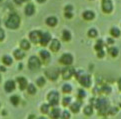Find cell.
<instances>
[{"label": "cell", "instance_id": "1", "mask_svg": "<svg viewBox=\"0 0 121 119\" xmlns=\"http://www.w3.org/2000/svg\"><path fill=\"white\" fill-rule=\"evenodd\" d=\"M19 24H20V18H19V16L17 15V14H15V13L10 14L9 16H8L7 20L5 21L6 27L10 28V29H16V28H18Z\"/></svg>", "mask_w": 121, "mask_h": 119}, {"label": "cell", "instance_id": "2", "mask_svg": "<svg viewBox=\"0 0 121 119\" xmlns=\"http://www.w3.org/2000/svg\"><path fill=\"white\" fill-rule=\"evenodd\" d=\"M40 65L41 63L39 61V59H38L36 56H31L28 61V66H29V69L31 70H37L40 68Z\"/></svg>", "mask_w": 121, "mask_h": 119}, {"label": "cell", "instance_id": "3", "mask_svg": "<svg viewBox=\"0 0 121 119\" xmlns=\"http://www.w3.org/2000/svg\"><path fill=\"white\" fill-rule=\"evenodd\" d=\"M47 98H48L50 104L56 105L58 103V100H59V94L56 91H51L48 94V96H47Z\"/></svg>", "mask_w": 121, "mask_h": 119}, {"label": "cell", "instance_id": "4", "mask_svg": "<svg viewBox=\"0 0 121 119\" xmlns=\"http://www.w3.org/2000/svg\"><path fill=\"white\" fill-rule=\"evenodd\" d=\"M45 74L48 78H50L51 80H55L57 79V76L59 74V71L57 68H51V69L45 71Z\"/></svg>", "mask_w": 121, "mask_h": 119}, {"label": "cell", "instance_id": "5", "mask_svg": "<svg viewBox=\"0 0 121 119\" xmlns=\"http://www.w3.org/2000/svg\"><path fill=\"white\" fill-rule=\"evenodd\" d=\"M60 62H61L62 64H65V65H70L71 63L73 62V57H72V55L68 54V53L63 54L62 56L60 57Z\"/></svg>", "mask_w": 121, "mask_h": 119}, {"label": "cell", "instance_id": "6", "mask_svg": "<svg viewBox=\"0 0 121 119\" xmlns=\"http://www.w3.org/2000/svg\"><path fill=\"white\" fill-rule=\"evenodd\" d=\"M41 35H42V33L40 31H32V32H30L29 37H30V40H31L33 43H37L38 41H40Z\"/></svg>", "mask_w": 121, "mask_h": 119}, {"label": "cell", "instance_id": "7", "mask_svg": "<svg viewBox=\"0 0 121 119\" xmlns=\"http://www.w3.org/2000/svg\"><path fill=\"white\" fill-rule=\"evenodd\" d=\"M73 74H74V69L72 67H66L62 70V77L64 79H69L71 78Z\"/></svg>", "mask_w": 121, "mask_h": 119}, {"label": "cell", "instance_id": "8", "mask_svg": "<svg viewBox=\"0 0 121 119\" xmlns=\"http://www.w3.org/2000/svg\"><path fill=\"white\" fill-rule=\"evenodd\" d=\"M50 39H51V36H50L49 33H43L41 35V39H40L41 45H43V46L47 45L48 44V42L50 41Z\"/></svg>", "mask_w": 121, "mask_h": 119}, {"label": "cell", "instance_id": "9", "mask_svg": "<svg viewBox=\"0 0 121 119\" xmlns=\"http://www.w3.org/2000/svg\"><path fill=\"white\" fill-rule=\"evenodd\" d=\"M14 88H15V83L12 80H8V81H6L5 85H4V89H5L6 92H11L12 90H14Z\"/></svg>", "mask_w": 121, "mask_h": 119}, {"label": "cell", "instance_id": "10", "mask_svg": "<svg viewBox=\"0 0 121 119\" xmlns=\"http://www.w3.org/2000/svg\"><path fill=\"white\" fill-rule=\"evenodd\" d=\"M34 11H35V7H34L33 4L29 3L26 5V7H25V14H26L27 16H30V15H33Z\"/></svg>", "mask_w": 121, "mask_h": 119}, {"label": "cell", "instance_id": "11", "mask_svg": "<svg viewBox=\"0 0 121 119\" xmlns=\"http://www.w3.org/2000/svg\"><path fill=\"white\" fill-rule=\"evenodd\" d=\"M79 81L83 86L88 87L90 85V78L87 75H84V76H82V77H79Z\"/></svg>", "mask_w": 121, "mask_h": 119}, {"label": "cell", "instance_id": "12", "mask_svg": "<svg viewBox=\"0 0 121 119\" xmlns=\"http://www.w3.org/2000/svg\"><path fill=\"white\" fill-rule=\"evenodd\" d=\"M50 48L52 51H54V52H56V51H58L59 48H60V42L57 40V39H54L52 40V42H51V46Z\"/></svg>", "mask_w": 121, "mask_h": 119}, {"label": "cell", "instance_id": "13", "mask_svg": "<svg viewBox=\"0 0 121 119\" xmlns=\"http://www.w3.org/2000/svg\"><path fill=\"white\" fill-rule=\"evenodd\" d=\"M17 81H18L19 82V86H20V89H22V90H23V89H25V88H26L27 86H28V83H27V80L26 79H25L24 77H19L18 79H17Z\"/></svg>", "mask_w": 121, "mask_h": 119}, {"label": "cell", "instance_id": "14", "mask_svg": "<svg viewBox=\"0 0 121 119\" xmlns=\"http://www.w3.org/2000/svg\"><path fill=\"white\" fill-rule=\"evenodd\" d=\"M46 23L49 25V26H55L57 24V18L54 16H51V17H48L46 19Z\"/></svg>", "mask_w": 121, "mask_h": 119}, {"label": "cell", "instance_id": "15", "mask_svg": "<svg viewBox=\"0 0 121 119\" xmlns=\"http://www.w3.org/2000/svg\"><path fill=\"white\" fill-rule=\"evenodd\" d=\"M40 56L44 61H48L50 59V54H49L48 51H46V50H41L40 51Z\"/></svg>", "mask_w": 121, "mask_h": 119}, {"label": "cell", "instance_id": "16", "mask_svg": "<svg viewBox=\"0 0 121 119\" xmlns=\"http://www.w3.org/2000/svg\"><path fill=\"white\" fill-rule=\"evenodd\" d=\"M50 116L53 119H57L58 117H60V110L58 108H53V110L50 113Z\"/></svg>", "mask_w": 121, "mask_h": 119}, {"label": "cell", "instance_id": "17", "mask_svg": "<svg viewBox=\"0 0 121 119\" xmlns=\"http://www.w3.org/2000/svg\"><path fill=\"white\" fill-rule=\"evenodd\" d=\"M20 47L24 49V50H27L30 48V43H29V41L26 40V39H23V40H21L20 42Z\"/></svg>", "mask_w": 121, "mask_h": 119}, {"label": "cell", "instance_id": "18", "mask_svg": "<svg viewBox=\"0 0 121 119\" xmlns=\"http://www.w3.org/2000/svg\"><path fill=\"white\" fill-rule=\"evenodd\" d=\"M13 54H14V57L16 58V59H18V60H20V59H22L23 57H24V52H22L21 50H19V49H17V50H15L14 52H13Z\"/></svg>", "mask_w": 121, "mask_h": 119}, {"label": "cell", "instance_id": "19", "mask_svg": "<svg viewBox=\"0 0 121 119\" xmlns=\"http://www.w3.org/2000/svg\"><path fill=\"white\" fill-rule=\"evenodd\" d=\"M83 17H84V19H86V20H91L94 17V13L92 11H85L83 13Z\"/></svg>", "mask_w": 121, "mask_h": 119}, {"label": "cell", "instance_id": "20", "mask_svg": "<svg viewBox=\"0 0 121 119\" xmlns=\"http://www.w3.org/2000/svg\"><path fill=\"white\" fill-rule=\"evenodd\" d=\"M62 37H63V39L65 41H68V40L71 39V34L68 30H64L62 32Z\"/></svg>", "mask_w": 121, "mask_h": 119}, {"label": "cell", "instance_id": "21", "mask_svg": "<svg viewBox=\"0 0 121 119\" xmlns=\"http://www.w3.org/2000/svg\"><path fill=\"white\" fill-rule=\"evenodd\" d=\"M2 61H3L4 64H6V65H10V64H12V59H11V57L8 56V55H5V56H3Z\"/></svg>", "mask_w": 121, "mask_h": 119}, {"label": "cell", "instance_id": "22", "mask_svg": "<svg viewBox=\"0 0 121 119\" xmlns=\"http://www.w3.org/2000/svg\"><path fill=\"white\" fill-rule=\"evenodd\" d=\"M79 107H80V103H78V102H75V103H73L72 105H71V110L74 113H76V112H78L79 111Z\"/></svg>", "mask_w": 121, "mask_h": 119}, {"label": "cell", "instance_id": "23", "mask_svg": "<svg viewBox=\"0 0 121 119\" xmlns=\"http://www.w3.org/2000/svg\"><path fill=\"white\" fill-rule=\"evenodd\" d=\"M27 90H28V93H29V94H35L36 88H35V86H34L33 84H28Z\"/></svg>", "mask_w": 121, "mask_h": 119}, {"label": "cell", "instance_id": "24", "mask_svg": "<svg viewBox=\"0 0 121 119\" xmlns=\"http://www.w3.org/2000/svg\"><path fill=\"white\" fill-rule=\"evenodd\" d=\"M111 8H112V6H111V3L109 1H106L104 3V5H103V9H104V11H106V12L110 11Z\"/></svg>", "mask_w": 121, "mask_h": 119}, {"label": "cell", "instance_id": "25", "mask_svg": "<svg viewBox=\"0 0 121 119\" xmlns=\"http://www.w3.org/2000/svg\"><path fill=\"white\" fill-rule=\"evenodd\" d=\"M49 108H50L49 104H43V105L41 106V112L44 113V114H46L47 112L49 111Z\"/></svg>", "mask_w": 121, "mask_h": 119}, {"label": "cell", "instance_id": "26", "mask_svg": "<svg viewBox=\"0 0 121 119\" xmlns=\"http://www.w3.org/2000/svg\"><path fill=\"white\" fill-rule=\"evenodd\" d=\"M71 86L69 84H64L63 86H62V90L63 92H65V93H69V92H71Z\"/></svg>", "mask_w": 121, "mask_h": 119}, {"label": "cell", "instance_id": "27", "mask_svg": "<svg viewBox=\"0 0 121 119\" xmlns=\"http://www.w3.org/2000/svg\"><path fill=\"white\" fill-rule=\"evenodd\" d=\"M10 100H11V103H12V104H14V105H17V104L19 103V97L17 96V95L12 96L11 98H10Z\"/></svg>", "mask_w": 121, "mask_h": 119}, {"label": "cell", "instance_id": "28", "mask_svg": "<svg viewBox=\"0 0 121 119\" xmlns=\"http://www.w3.org/2000/svg\"><path fill=\"white\" fill-rule=\"evenodd\" d=\"M36 82H37V84L39 85V86H43V85L45 84V79L43 78V77H39V78L37 79Z\"/></svg>", "mask_w": 121, "mask_h": 119}, {"label": "cell", "instance_id": "29", "mask_svg": "<svg viewBox=\"0 0 121 119\" xmlns=\"http://www.w3.org/2000/svg\"><path fill=\"white\" fill-rule=\"evenodd\" d=\"M84 113L86 114V115H90V114L92 113V108L90 107V106H87V107H85V109H84Z\"/></svg>", "mask_w": 121, "mask_h": 119}, {"label": "cell", "instance_id": "30", "mask_svg": "<svg viewBox=\"0 0 121 119\" xmlns=\"http://www.w3.org/2000/svg\"><path fill=\"white\" fill-rule=\"evenodd\" d=\"M88 35L90 36V37H95L97 35V31L95 30V29H91L89 32H88Z\"/></svg>", "mask_w": 121, "mask_h": 119}, {"label": "cell", "instance_id": "31", "mask_svg": "<svg viewBox=\"0 0 121 119\" xmlns=\"http://www.w3.org/2000/svg\"><path fill=\"white\" fill-rule=\"evenodd\" d=\"M70 102H71V98H70V97H65L64 100H63V105H68Z\"/></svg>", "mask_w": 121, "mask_h": 119}, {"label": "cell", "instance_id": "32", "mask_svg": "<svg viewBox=\"0 0 121 119\" xmlns=\"http://www.w3.org/2000/svg\"><path fill=\"white\" fill-rule=\"evenodd\" d=\"M4 37H5V33H4L3 29L0 28V41H2L4 39Z\"/></svg>", "mask_w": 121, "mask_h": 119}, {"label": "cell", "instance_id": "33", "mask_svg": "<svg viewBox=\"0 0 121 119\" xmlns=\"http://www.w3.org/2000/svg\"><path fill=\"white\" fill-rule=\"evenodd\" d=\"M62 117H63V119H69L70 115H69V113H68L67 111H64V112L62 113Z\"/></svg>", "mask_w": 121, "mask_h": 119}, {"label": "cell", "instance_id": "34", "mask_svg": "<svg viewBox=\"0 0 121 119\" xmlns=\"http://www.w3.org/2000/svg\"><path fill=\"white\" fill-rule=\"evenodd\" d=\"M112 34H113V35L114 36H118L119 35V31L117 30V29H112Z\"/></svg>", "mask_w": 121, "mask_h": 119}, {"label": "cell", "instance_id": "35", "mask_svg": "<svg viewBox=\"0 0 121 119\" xmlns=\"http://www.w3.org/2000/svg\"><path fill=\"white\" fill-rule=\"evenodd\" d=\"M72 9H73V7H72L71 5H67V6L65 7V11H66V12H71Z\"/></svg>", "mask_w": 121, "mask_h": 119}, {"label": "cell", "instance_id": "36", "mask_svg": "<svg viewBox=\"0 0 121 119\" xmlns=\"http://www.w3.org/2000/svg\"><path fill=\"white\" fill-rule=\"evenodd\" d=\"M78 95H79L80 97H84V96H85V93H84L83 90H81V89H80V90L78 91Z\"/></svg>", "mask_w": 121, "mask_h": 119}, {"label": "cell", "instance_id": "37", "mask_svg": "<svg viewBox=\"0 0 121 119\" xmlns=\"http://www.w3.org/2000/svg\"><path fill=\"white\" fill-rule=\"evenodd\" d=\"M65 16L67 17V18H71V17H72V13H71V12H65Z\"/></svg>", "mask_w": 121, "mask_h": 119}, {"label": "cell", "instance_id": "38", "mask_svg": "<svg viewBox=\"0 0 121 119\" xmlns=\"http://www.w3.org/2000/svg\"><path fill=\"white\" fill-rule=\"evenodd\" d=\"M14 1L16 2V4H21L22 2H24V1H28V0H14Z\"/></svg>", "mask_w": 121, "mask_h": 119}, {"label": "cell", "instance_id": "39", "mask_svg": "<svg viewBox=\"0 0 121 119\" xmlns=\"http://www.w3.org/2000/svg\"><path fill=\"white\" fill-rule=\"evenodd\" d=\"M110 51H111V53L113 54V55H116V54H117V50H116V49H111Z\"/></svg>", "mask_w": 121, "mask_h": 119}, {"label": "cell", "instance_id": "40", "mask_svg": "<svg viewBox=\"0 0 121 119\" xmlns=\"http://www.w3.org/2000/svg\"><path fill=\"white\" fill-rule=\"evenodd\" d=\"M0 70H1V71H5V68H4L3 66H1V67H0Z\"/></svg>", "mask_w": 121, "mask_h": 119}, {"label": "cell", "instance_id": "41", "mask_svg": "<svg viewBox=\"0 0 121 119\" xmlns=\"http://www.w3.org/2000/svg\"><path fill=\"white\" fill-rule=\"evenodd\" d=\"M28 119H34V115H30V116L28 117Z\"/></svg>", "mask_w": 121, "mask_h": 119}, {"label": "cell", "instance_id": "42", "mask_svg": "<svg viewBox=\"0 0 121 119\" xmlns=\"http://www.w3.org/2000/svg\"><path fill=\"white\" fill-rule=\"evenodd\" d=\"M38 2H44V0H37Z\"/></svg>", "mask_w": 121, "mask_h": 119}, {"label": "cell", "instance_id": "43", "mask_svg": "<svg viewBox=\"0 0 121 119\" xmlns=\"http://www.w3.org/2000/svg\"><path fill=\"white\" fill-rule=\"evenodd\" d=\"M38 119H45L44 117H40V118H38Z\"/></svg>", "mask_w": 121, "mask_h": 119}, {"label": "cell", "instance_id": "44", "mask_svg": "<svg viewBox=\"0 0 121 119\" xmlns=\"http://www.w3.org/2000/svg\"><path fill=\"white\" fill-rule=\"evenodd\" d=\"M0 79H1V77H0Z\"/></svg>", "mask_w": 121, "mask_h": 119}, {"label": "cell", "instance_id": "45", "mask_svg": "<svg viewBox=\"0 0 121 119\" xmlns=\"http://www.w3.org/2000/svg\"><path fill=\"white\" fill-rule=\"evenodd\" d=\"M0 1H1V0H0Z\"/></svg>", "mask_w": 121, "mask_h": 119}, {"label": "cell", "instance_id": "46", "mask_svg": "<svg viewBox=\"0 0 121 119\" xmlns=\"http://www.w3.org/2000/svg\"><path fill=\"white\" fill-rule=\"evenodd\" d=\"M0 23H1V22H0Z\"/></svg>", "mask_w": 121, "mask_h": 119}]
</instances>
